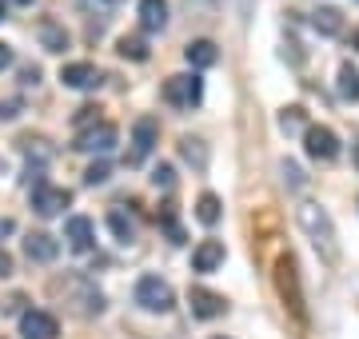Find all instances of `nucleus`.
Here are the masks:
<instances>
[{
  "mask_svg": "<svg viewBox=\"0 0 359 339\" xmlns=\"http://www.w3.org/2000/svg\"><path fill=\"white\" fill-rule=\"evenodd\" d=\"M60 84L65 88H76V92H88L100 84V68L88 64V60H76V64H65L60 68Z\"/></svg>",
  "mask_w": 359,
  "mask_h": 339,
  "instance_id": "9d476101",
  "label": "nucleus"
},
{
  "mask_svg": "<svg viewBox=\"0 0 359 339\" xmlns=\"http://www.w3.org/2000/svg\"><path fill=\"white\" fill-rule=\"evenodd\" d=\"M13 232H16L13 220H0V240H4V235H13Z\"/></svg>",
  "mask_w": 359,
  "mask_h": 339,
  "instance_id": "f704fd0d",
  "label": "nucleus"
},
{
  "mask_svg": "<svg viewBox=\"0 0 359 339\" xmlns=\"http://www.w3.org/2000/svg\"><path fill=\"white\" fill-rule=\"evenodd\" d=\"M13 64V48H8V44H4V40H0V72H4V68Z\"/></svg>",
  "mask_w": 359,
  "mask_h": 339,
  "instance_id": "473e14b6",
  "label": "nucleus"
},
{
  "mask_svg": "<svg viewBox=\"0 0 359 339\" xmlns=\"http://www.w3.org/2000/svg\"><path fill=\"white\" fill-rule=\"evenodd\" d=\"M104 180H108V164H104V160H100V164H92V168L84 172V184H92V188H96V184H104Z\"/></svg>",
  "mask_w": 359,
  "mask_h": 339,
  "instance_id": "c85d7f7f",
  "label": "nucleus"
},
{
  "mask_svg": "<svg viewBox=\"0 0 359 339\" xmlns=\"http://www.w3.org/2000/svg\"><path fill=\"white\" fill-rule=\"evenodd\" d=\"M108 228H112V235L120 244H132V240H136V223H132L124 212H108Z\"/></svg>",
  "mask_w": 359,
  "mask_h": 339,
  "instance_id": "5701e85b",
  "label": "nucleus"
},
{
  "mask_svg": "<svg viewBox=\"0 0 359 339\" xmlns=\"http://www.w3.org/2000/svg\"><path fill=\"white\" fill-rule=\"evenodd\" d=\"M188 303H192V315L196 319H216V315H224V296H216V291H208V287H192L188 291Z\"/></svg>",
  "mask_w": 359,
  "mask_h": 339,
  "instance_id": "ddd939ff",
  "label": "nucleus"
},
{
  "mask_svg": "<svg viewBox=\"0 0 359 339\" xmlns=\"http://www.w3.org/2000/svg\"><path fill=\"white\" fill-rule=\"evenodd\" d=\"M304 148H308L311 160H335V156H339V136L320 124V128L304 132Z\"/></svg>",
  "mask_w": 359,
  "mask_h": 339,
  "instance_id": "6e6552de",
  "label": "nucleus"
},
{
  "mask_svg": "<svg viewBox=\"0 0 359 339\" xmlns=\"http://www.w3.org/2000/svg\"><path fill=\"white\" fill-rule=\"evenodd\" d=\"M132 296H136V303H140L144 312H156V315L172 312V303H176L172 284H168V279H160V275H140Z\"/></svg>",
  "mask_w": 359,
  "mask_h": 339,
  "instance_id": "f03ea898",
  "label": "nucleus"
},
{
  "mask_svg": "<svg viewBox=\"0 0 359 339\" xmlns=\"http://www.w3.org/2000/svg\"><path fill=\"white\" fill-rule=\"evenodd\" d=\"M355 164H359V144H355Z\"/></svg>",
  "mask_w": 359,
  "mask_h": 339,
  "instance_id": "58836bf2",
  "label": "nucleus"
},
{
  "mask_svg": "<svg viewBox=\"0 0 359 339\" xmlns=\"http://www.w3.org/2000/svg\"><path fill=\"white\" fill-rule=\"evenodd\" d=\"M116 140H120V132H116V124H96V128L80 132L76 148L80 152H96V156H104V152H112Z\"/></svg>",
  "mask_w": 359,
  "mask_h": 339,
  "instance_id": "1a4fd4ad",
  "label": "nucleus"
},
{
  "mask_svg": "<svg viewBox=\"0 0 359 339\" xmlns=\"http://www.w3.org/2000/svg\"><path fill=\"white\" fill-rule=\"evenodd\" d=\"M4 172H8V164H4V156H0V176H4Z\"/></svg>",
  "mask_w": 359,
  "mask_h": 339,
  "instance_id": "e433bc0d",
  "label": "nucleus"
},
{
  "mask_svg": "<svg viewBox=\"0 0 359 339\" xmlns=\"http://www.w3.org/2000/svg\"><path fill=\"white\" fill-rule=\"evenodd\" d=\"M276 287H280V300L292 307L295 319H304V291H299V272H295L292 256H280L276 260Z\"/></svg>",
  "mask_w": 359,
  "mask_h": 339,
  "instance_id": "20e7f679",
  "label": "nucleus"
},
{
  "mask_svg": "<svg viewBox=\"0 0 359 339\" xmlns=\"http://www.w3.org/2000/svg\"><path fill=\"white\" fill-rule=\"evenodd\" d=\"M16 4H32V0H16Z\"/></svg>",
  "mask_w": 359,
  "mask_h": 339,
  "instance_id": "ea45409f",
  "label": "nucleus"
},
{
  "mask_svg": "<svg viewBox=\"0 0 359 339\" xmlns=\"http://www.w3.org/2000/svg\"><path fill=\"white\" fill-rule=\"evenodd\" d=\"M4 13H8V0H0V20H4Z\"/></svg>",
  "mask_w": 359,
  "mask_h": 339,
  "instance_id": "c9c22d12",
  "label": "nucleus"
},
{
  "mask_svg": "<svg viewBox=\"0 0 359 339\" xmlns=\"http://www.w3.org/2000/svg\"><path fill=\"white\" fill-rule=\"evenodd\" d=\"M224 263V244L219 240H200L192 251V272H216Z\"/></svg>",
  "mask_w": 359,
  "mask_h": 339,
  "instance_id": "4468645a",
  "label": "nucleus"
},
{
  "mask_svg": "<svg viewBox=\"0 0 359 339\" xmlns=\"http://www.w3.org/2000/svg\"><path fill=\"white\" fill-rule=\"evenodd\" d=\"M351 44H355V48H359V32H355V36H351Z\"/></svg>",
  "mask_w": 359,
  "mask_h": 339,
  "instance_id": "4c0bfd02",
  "label": "nucleus"
},
{
  "mask_svg": "<svg viewBox=\"0 0 359 339\" xmlns=\"http://www.w3.org/2000/svg\"><path fill=\"white\" fill-rule=\"evenodd\" d=\"M160 223H164V232L172 235V244H184V232H180V223H176V212L164 208L160 212Z\"/></svg>",
  "mask_w": 359,
  "mask_h": 339,
  "instance_id": "a878e982",
  "label": "nucleus"
},
{
  "mask_svg": "<svg viewBox=\"0 0 359 339\" xmlns=\"http://www.w3.org/2000/svg\"><path fill=\"white\" fill-rule=\"evenodd\" d=\"M68 291H76L80 300H84V303H80V312H84V315H100V312H104V296H100L92 284H84V279H72V284H68Z\"/></svg>",
  "mask_w": 359,
  "mask_h": 339,
  "instance_id": "aec40b11",
  "label": "nucleus"
},
{
  "mask_svg": "<svg viewBox=\"0 0 359 339\" xmlns=\"http://www.w3.org/2000/svg\"><path fill=\"white\" fill-rule=\"evenodd\" d=\"M152 184H156V188H164V192H172V184H176V172H172V164H160V168H152Z\"/></svg>",
  "mask_w": 359,
  "mask_h": 339,
  "instance_id": "bb28decb",
  "label": "nucleus"
},
{
  "mask_svg": "<svg viewBox=\"0 0 359 339\" xmlns=\"http://www.w3.org/2000/svg\"><path fill=\"white\" fill-rule=\"evenodd\" d=\"M96 120V108H80V116H76V128H84V124H92Z\"/></svg>",
  "mask_w": 359,
  "mask_h": 339,
  "instance_id": "72a5a7b5",
  "label": "nucleus"
},
{
  "mask_svg": "<svg viewBox=\"0 0 359 339\" xmlns=\"http://www.w3.org/2000/svg\"><path fill=\"white\" fill-rule=\"evenodd\" d=\"M20 84H40V68L36 64H25V68H20Z\"/></svg>",
  "mask_w": 359,
  "mask_h": 339,
  "instance_id": "7c9ffc66",
  "label": "nucleus"
},
{
  "mask_svg": "<svg viewBox=\"0 0 359 339\" xmlns=\"http://www.w3.org/2000/svg\"><path fill=\"white\" fill-rule=\"evenodd\" d=\"M68 204H72V192H68V188H56V184H48V180L32 184V212H36V216L52 220V216H60Z\"/></svg>",
  "mask_w": 359,
  "mask_h": 339,
  "instance_id": "39448f33",
  "label": "nucleus"
},
{
  "mask_svg": "<svg viewBox=\"0 0 359 339\" xmlns=\"http://www.w3.org/2000/svg\"><path fill=\"white\" fill-rule=\"evenodd\" d=\"M280 128L292 136V132H299L304 128V108L299 104H292V108H283V116H280Z\"/></svg>",
  "mask_w": 359,
  "mask_h": 339,
  "instance_id": "393cba45",
  "label": "nucleus"
},
{
  "mask_svg": "<svg viewBox=\"0 0 359 339\" xmlns=\"http://www.w3.org/2000/svg\"><path fill=\"white\" fill-rule=\"evenodd\" d=\"M104 4H120V0H104Z\"/></svg>",
  "mask_w": 359,
  "mask_h": 339,
  "instance_id": "a19ab883",
  "label": "nucleus"
},
{
  "mask_svg": "<svg viewBox=\"0 0 359 339\" xmlns=\"http://www.w3.org/2000/svg\"><path fill=\"white\" fill-rule=\"evenodd\" d=\"M219 216H224V204H219V196H212V192H204V196L196 200V220L204 223V228H216Z\"/></svg>",
  "mask_w": 359,
  "mask_h": 339,
  "instance_id": "412c9836",
  "label": "nucleus"
},
{
  "mask_svg": "<svg viewBox=\"0 0 359 339\" xmlns=\"http://www.w3.org/2000/svg\"><path fill=\"white\" fill-rule=\"evenodd\" d=\"M65 240L72 251H92V244H96V223L88 220V216H72V220L65 223Z\"/></svg>",
  "mask_w": 359,
  "mask_h": 339,
  "instance_id": "9b49d317",
  "label": "nucleus"
},
{
  "mask_svg": "<svg viewBox=\"0 0 359 339\" xmlns=\"http://www.w3.org/2000/svg\"><path fill=\"white\" fill-rule=\"evenodd\" d=\"M299 228L311 235V244L320 248V256L327 263L339 260V248H335V223L320 204H299Z\"/></svg>",
  "mask_w": 359,
  "mask_h": 339,
  "instance_id": "f257e3e1",
  "label": "nucleus"
},
{
  "mask_svg": "<svg viewBox=\"0 0 359 339\" xmlns=\"http://www.w3.org/2000/svg\"><path fill=\"white\" fill-rule=\"evenodd\" d=\"M335 92H339L344 100H351V104L359 100V68L351 64V60H344V64H339V76H335Z\"/></svg>",
  "mask_w": 359,
  "mask_h": 339,
  "instance_id": "a211bd4d",
  "label": "nucleus"
},
{
  "mask_svg": "<svg viewBox=\"0 0 359 339\" xmlns=\"http://www.w3.org/2000/svg\"><path fill=\"white\" fill-rule=\"evenodd\" d=\"M164 100L172 108H196L204 100V80L196 72H180V76H168L164 80Z\"/></svg>",
  "mask_w": 359,
  "mask_h": 339,
  "instance_id": "7ed1b4c3",
  "label": "nucleus"
},
{
  "mask_svg": "<svg viewBox=\"0 0 359 339\" xmlns=\"http://www.w3.org/2000/svg\"><path fill=\"white\" fill-rule=\"evenodd\" d=\"M36 36H40V44H44L48 53H65V48H68V32L56 25V20H40Z\"/></svg>",
  "mask_w": 359,
  "mask_h": 339,
  "instance_id": "6ab92c4d",
  "label": "nucleus"
},
{
  "mask_svg": "<svg viewBox=\"0 0 359 339\" xmlns=\"http://www.w3.org/2000/svg\"><path fill=\"white\" fill-rule=\"evenodd\" d=\"M351 4H359V0H351Z\"/></svg>",
  "mask_w": 359,
  "mask_h": 339,
  "instance_id": "79ce46f5",
  "label": "nucleus"
},
{
  "mask_svg": "<svg viewBox=\"0 0 359 339\" xmlns=\"http://www.w3.org/2000/svg\"><path fill=\"white\" fill-rule=\"evenodd\" d=\"M280 172H283V184H287V188H304V172H299V164H292V160H283V164H280Z\"/></svg>",
  "mask_w": 359,
  "mask_h": 339,
  "instance_id": "cd10ccee",
  "label": "nucleus"
},
{
  "mask_svg": "<svg viewBox=\"0 0 359 339\" xmlns=\"http://www.w3.org/2000/svg\"><path fill=\"white\" fill-rule=\"evenodd\" d=\"M20 335L25 339H56L60 335V324H56V315L32 307V312H20Z\"/></svg>",
  "mask_w": 359,
  "mask_h": 339,
  "instance_id": "0eeeda50",
  "label": "nucleus"
},
{
  "mask_svg": "<svg viewBox=\"0 0 359 339\" xmlns=\"http://www.w3.org/2000/svg\"><path fill=\"white\" fill-rule=\"evenodd\" d=\"M4 275H13V256L0 248V279H4Z\"/></svg>",
  "mask_w": 359,
  "mask_h": 339,
  "instance_id": "2f4dec72",
  "label": "nucleus"
},
{
  "mask_svg": "<svg viewBox=\"0 0 359 339\" xmlns=\"http://www.w3.org/2000/svg\"><path fill=\"white\" fill-rule=\"evenodd\" d=\"M140 28L144 32H164L168 28V0H140Z\"/></svg>",
  "mask_w": 359,
  "mask_h": 339,
  "instance_id": "dca6fc26",
  "label": "nucleus"
},
{
  "mask_svg": "<svg viewBox=\"0 0 359 339\" xmlns=\"http://www.w3.org/2000/svg\"><path fill=\"white\" fill-rule=\"evenodd\" d=\"M116 53L128 56V60H148V40H144V36H120Z\"/></svg>",
  "mask_w": 359,
  "mask_h": 339,
  "instance_id": "b1692460",
  "label": "nucleus"
},
{
  "mask_svg": "<svg viewBox=\"0 0 359 339\" xmlns=\"http://www.w3.org/2000/svg\"><path fill=\"white\" fill-rule=\"evenodd\" d=\"M180 156L188 160L196 172L208 168V148H204V140H196V136H184V140H180Z\"/></svg>",
  "mask_w": 359,
  "mask_h": 339,
  "instance_id": "4be33fe9",
  "label": "nucleus"
},
{
  "mask_svg": "<svg viewBox=\"0 0 359 339\" xmlns=\"http://www.w3.org/2000/svg\"><path fill=\"white\" fill-rule=\"evenodd\" d=\"M160 144V120L156 116H140L132 124V152H128V164H140L148 152Z\"/></svg>",
  "mask_w": 359,
  "mask_h": 339,
  "instance_id": "423d86ee",
  "label": "nucleus"
},
{
  "mask_svg": "<svg viewBox=\"0 0 359 339\" xmlns=\"http://www.w3.org/2000/svg\"><path fill=\"white\" fill-rule=\"evenodd\" d=\"M25 256L32 263H52L56 256H60V240H56V235H48V232H32L25 240Z\"/></svg>",
  "mask_w": 359,
  "mask_h": 339,
  "instance_id": "f8f14e48",
  "label": "nucleus"
},
{
  "mask_svg": "<svg viewBox=\"0 0 359 339\" xmlns=\"http://www.w3.org/2000/svg\"><path fill=\"white\" fill-rule=\"evenodd\" d=\"M184 56H188V64L192 68H212L219 60V48L212 44V40H192V44L184 48Z\"/></svg>",
  "mask_w": 359,
  "mask_h": 339,
  "instance_id": "f3484780",
  "label": "nucleus"
},
{
  "mask_svg": "<svg viewBox=\"0 0 359 339\" xmlns=\"http://www.w3.org/2000/svg\"><path fill=\"white\" fill-rule=\"evenodd\" d=\"M16 116H20V100L16 96L13 100H0V120H16Z\"/></svg>",
  "mask_w": 359,
  "mask_h": 339,
  "instance_id": "c756f323",
  "label": "nucleus"
},
{
  "mask_svg": "<svg viewBox=\"0 0 359 339\" xmlns=\"http://www.w3.org/2000/svg\"><path fill=\"white\" fill-rule=\"evenodd\" d=\"M311 28H316L320 36H339V32H344V13H339L335 4H320V8L311 13Z\"/></svg>",
  "mask_w": 359,
  "mask_h": 339,
  "instance_id": "2eb2a0df",
  "label": "nucleus"
}]
</instances>
